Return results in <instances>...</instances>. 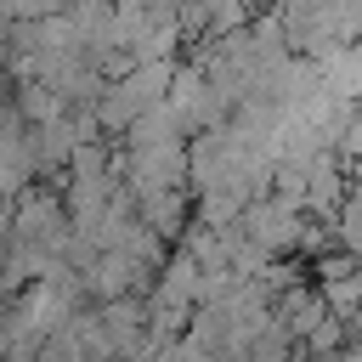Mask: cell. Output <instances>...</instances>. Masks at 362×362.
I'll return each instance as SVG.
<instances>
[{
    "mask_svg": "<svg viewBox=\"0 0 362 362\" xmlns=\"http://www.w3.org/2000/svg\"><path fill=\"white\" fill-rule=\"evenodd\" d=\"M6 96H11V90H6V68H0V107H6Z\"/></svg>",
    "mask_w": 362,
    "mask_h": 362,
    "instance_id": "3",
    "label": "cell"
},
{
    "mask_svg": "<svg viewBox=\"0 0 362 362\" xmlns=\"http://www.w3.org/2000/svg\"><path fill=\"white\" fill-rule=\"evenodd\" d=\"M249 238H255L260 249H283V243H294V238H300V226H294V204H288V198L255 204V209H249Z\"/></svg>",
    "mask_w": 362,
    "mask_h": 362,
    "instance_id": "2",
    "label": "cell"
},
{
    "mask_svg": "<svg viewBox=\"0 0 362 362\" xmlns=\"http://www.w3.org/2000/svg\"><path fill=\"white\" fill-rule=\"evenodd\" d=\"M170 74H175V57H153V62H130L124 74H113L96 96V124L107 130H130L147 107L164 102L170 90Z\"/></svg>",
    "mask_w": 362,
    "mask_h": 362,
    "instance_id": "1",
    "label": "cell"
}]
</instances>
